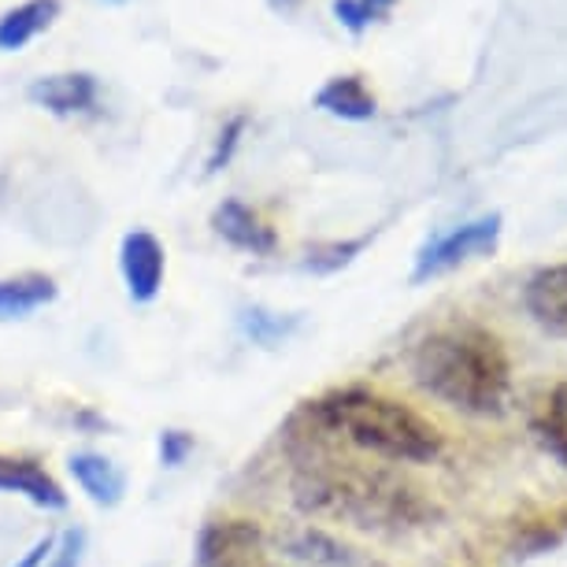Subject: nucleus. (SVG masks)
I'll list each match as a JSON object with an SVG mask.
<instances>
[{"label": "nucleus", "instance_id": "1", "mask_svg": "<svg viewBox=\"0 0 567 567\" xmlns=\"http://www.w3.org/2000/svg\"><path fill=\"white\" fill-rule=\"evenodd\" d=\"M412 382L464 415H501L512 398V357L497 330L449 319L412 349Z\"/></svg>", "mask_w": 567, "mask_h": 567}, {"label": "nucleus", "instance_id": "2", "mask_svg": "<svg viewBox=\"0 0 567 567\" xmlns=\"http://www.w3.org/2000/svg\"><path fill=\"white\" fill-rule=\"evenodd\" d=\"M293 501L308 516L374 534H404L431 519V501L420 486L360 460H308L293 483Z\"/></svg>", "mask_w": 567, "mask_h": 567}, {"label": "nucleus", "instance_id": "3", "mask_svg": "<svg viewBox=\"0 0 567 567\" xmlns=\"http://www.w3.org/2000/svg\"><path fill=\"white\" fill-rule=\"evenodd\" d=\"M308 420L330 437L382 464H431L442 456L445 434L420 409L390 393L346 386L308 401Z\"/></svg>", "mask_w": 567, "mask_h": 567}, {"label": "nucleus", "instance_id": "4", "mask_svg": "<svg viewBox=\"0 0 567 567\" xmlns=\"http://www.w3.org/2000/svg\"><path fill=\"white\" fill-rule=\"evenodd\" d=\"M501 227H505V219H501L497 212H489V216L467 219L453 230L434 234V238L415 252L412 282L423 286V282H431V278H442V275L456 271V267H464L471 260L494 256L497 241H501Z\"/></svg>", "mask_w": 567, "mask_h": 567}, {"label": "nucleus", "instance_id": "5", "mask_svg": "<svg viewBox=\"0 0 567 567\" xmlns=\"http://www.w3.org/2000/svg\"><path fill=\"white\" fill-rule=\"evenodd\" d=\"M120 275L126 286V297L134 305H153L159 290H164L167 275V252L159 245L156 234L148 230H131L120 241Z\"/></svg>", "mask_w": 567, "mask_h": 567}, {"label": "nucleus", "instance_id": "6", "mask_svg": "<svg viewBox=\"0 0 567 567\" xmlns=\"http://www.w3.org/2000/svg\"><path fill=\"white\" fill-rule=\"evenodd\" d=\"M523 305L545 334L567 338V264L538 267L523 286Z\"/></svg>", "mask_w": 567, "mask_h": 567}, {"label": "nucleus", "instance_id": "7", "mask_svg": "<svg viewBox=\"0 0 567 567\" xmlns=\"http://www.w3.org/2000/svg\"><path fill=\"white\" fill-rule=\"evenodd\" d=\"M27 97L52 115H82L97 104L101 85L90 71H60V74H41V79L30 82Z\"/></svg>", "mask_w": 567, "mask_h": 567}, {"label": "nucleus", "instance_id": "8", "mask_svg": "<svg viewBox=\"0 0 567 567\" xmlns=\"http://www.w3.org/2000/svg\"><path fill=\"white\" fill-rule=\"evenodd\" d=\"M212 230L227 245H234V249L252 252V256H271L278 249V234L271 223L234 197L216 205V212H212Z\"/></svg>", "mask_w": 567, "mask_h": 567}, {"label": "nucleus", "instance_id": "9", "mask_svg": "<svg viewBox=\"0 0 567 567\" xmlns=\"http://www.w3.org/2000/svg\"><path fill=\"white\" fill-rule=\"evenodd\" d=\"M286 556L308 567H382L374 556L352 549L334 534L319 530V527H297L286 534Z\"/></svg>", "mask_w": 567, "mask_h": 567}, {"label": "nucleus", "instance_id": "10", "mask_svg": "<svg viewBox=\"0 0 567 567\" xmlns=\"http://www.w3.org/2000/svg\"><path fill=\"white\" fill-rule=\"evenodd\" d=\"M0 494H19L30 505L45 512H63L68 508V494L56 483V475H49L45 467L23 456H4L0 453Z\"/></svg>", "mask_w": 567, "mask_h": 567}, {"label": "nucleus", "instance_id": "11", "mask_svg": "<svg viewBox=\"0 0 567 567\" xmlns=\"http://www.w3.org/2000/svg\"><path fill=\"white\" fill-rule=\"evenodd\" d=\"M68 471H71V478L79 483V489L93 501V505H101V508L123 505L126 475H123V467L115 464V460L101 456V453H74L68 460Z\"/></svg>", "mask_w": 567, "mask_h": 567}, {"label": "nucleus", "instance_id": "12", "mask_svg": "<svg viewBox=\"0 0 567 567\" xmlns=\"http://www.w3.org/2000/svg\"><path fill=\"white\" fill-rule=\"evenodd\" d=\"M60 297L56 278L45 271H23V275H8L0 278V323H16L41 312L45 305H52Z\"/></svg>", "mask_w": 567, "mask_h": 567}, {"label": "nucleus", "instance_id": "13", "mask_svg": "<svg viewBox=\"0 0 567 567\" xmlns=\"http://www.w3.org/2000/svg\"><path fill=\"white\" fill-rule=\"evenodd\" d=\"M316 109H323L327 115L346 120V123H368L374 120V112H379V101H374V93L363 85L360 74H338V79H330L323 90L316 93Z\"/></svg>", "mask_w": 567, "mask_h": 567}, {"label": "nucleus", "instance_id": "14", "mask_svg": "<svg viewBox=\"0 0 567 567\" xmlns=\"http://www.w3.org/2000/svg\"><path fill=\"white\" fill-rule=\"evenodd\" d=\"M60 19V0H23L0 16V52H19Z\"/></svg>", "mask_w": 567, "mask_h": 567}, {"label": "nucleus", "instance_id": "15", "mask_svg": "<svg viewBox=\"0 0 567 567\" xmlns=\"http://www.w3.org/2000/svg\"><path fill=\"white\" fill-rule=\"evenodd\" d=\"M534 437L567 471V382H556L534 409Z\"/></svg>", "mask_w": 567, "mask_h": 567}, {"label": "nucleus", "instance_id": "16", "mask_svg": "<svg viewBox=\"0 0 567 567\" xmlns=\"http://www.w3.org/2000/svg\"><path fill=\"white\" fill-rule=\"evenodd\" d=\"M368 234L363 238H349V241H323V245H312L301 260V271H312V275H334L341 267H349L357 256L368 249Z\"/></svg>", "mask_w": 567, "mask_h": 567}, {"label": "nucleus", "instance_id": "17", "mask_svg": "<svg viewBox=\"0 0 567 567\" xmlns=\"http://www.w3.org/2000/svg\"><path fill=\"white\" fill-rule=\"evenodd\" d=\"M238 327H241L245 338L256 341V346H278V341H282L297 327V319L267 312V308L252 305V308H245V312L238 316Z\"/></svg>", "mask_w": 567, "mask_h": 567}, {"label": "nucleus", "instance_id": "18", "mask_svg": "<svg viewBox=\"0 0 567 567\" xmlns=\"http://www.w3.org/2000/svg\"><path fill=\"white\" fill-rule=\"evenodd\" d=\"M398 4V0H334V16L338 23L349 30V34H363L371 23H379V19L390 16V8Z\"/></svg>", "mask_w": 567, "mask_h": 567}, {"label": "nucleus", "instance_id": "19", "mask_svg": "<svg viewBox=\"0 0 567 567\" xmlns=\"http://www.w3.org/2000/svg\"><path fill=\"white\" fill-rule=\"evenodd\" d=\"M245 126H249L245 115H234V120L223 123V131L216 134V145H212V156H208V175H219L223 167H230V159L241 145Z\"/></svg>", "mask_w": 567, "mask_h": 567}, {"label": "nucleus", "instance_id": "20", "mask_svg": "<svg viewBox=\"0 0 567 567\" xmlns=\"http://www.w3.org/2000/svg\"><path fill=\"white\" fill-rule=\"evenodd\" d=\"M82 556H85V530L68 527L56 538V549H52L45 567H82Z\"/></svg>", "mask_w": 567, "mask_h": 567}, {"label": "nucleus", "instance_id": "21", "mask_svg": "<svg viewBox=\"0 0 567 567\" xmlns=\"http://www.w3.org/2000/svg\"><path fill=\"white\" fill-rule=\"evenodd\" d=\"M194 453V434L189 431H164L159 434V464L164 467H182L186 464V456Z\"/></svg>", "mask_w": 567, "mask_h": 567}, {"label": "nucleus", "instance_id": "22", "mask_svg": "<svg viewBox=\"0 0 567 567\" xmlns=\"http://www.w3.org/2000/svg\"><path fill=\"white\" fill-rule=\"evenodd\" d=\"M52 549H56V534H45V538H38L34 545L27 549V556L19 560L16 567H45L49 564V556Z\"/></svg>", "mask_w": 567, "mask_h": 567}, {"label": "nucleus", "instance_id": "23", "mask_svg": "<svg viewBox=\"0 0 567 567\" xmlns=\"http://www.w3.org/2000/svg\"><path fill=\"white\" fill-rule=\"evenodd\" d=\"M290 4H297V0H271V8H290Z\"/></svg>", "mask_w": 567, "mask_h": 567}, {"label": "nucleus", "instance_id": "24", "mask_svg": "<svg viewBox=\"0 0 567 567\" xmlns=\"http://www.w3.org/2000/svg\"><path fill=\"white\" fill-rule=\"evenodd\" d=\"M223 567H256V564H245V560H234V564H223Z\"/></svg>", "mask_w": 567, "mask_h": 567}]
</instances>
